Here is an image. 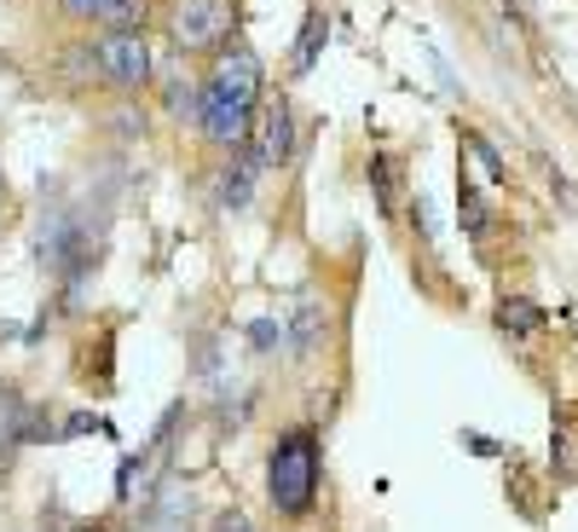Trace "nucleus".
Instances as JSON below:
<instances>
[{
  "label": "nucleus",
  "mask_w": 578,
  "mask_h": 532,
  "mask_svg": "<svg viewBox=\"0 0 578 532\" xmlns=\"http://www.w3.org/2000/svg\"><path fill=\"white\" fill-rule=\"evenodd\" d=\"M319 481H324V446H319L313 428H289V435H278L273 452H266V498H273V509L284 521L313 516Z\"/></svg>",
  "instance_id": "obj_1"
},
{
  "label": "nucleus",
  "mask_w": 578,
  "mask_h": 532,
  "mask_svg": "<svg viewBox=\"0 0 578 532\" xmlns=\"http://www.w3.org/2000/svg\"><path fill=\"white\" fill-rule=\"evenodd\" d=\"M324 336H330V313L319 301H301L296 313H289V324H284V342H289V354H296V359H313L324 347Z\"/></svg>",
  "instance_id": "obj_6"
},
{
  "label": "nucleus",
  "mask_w": 578,
  "mask_h": 532,
  "mask_svg": "<svg viewBox=\"0 0 578 532\" xmlns=\"http://www.w3.org/2000/svg\"><path fill=\"white\" fill-rule=\"evenodd\" d=\"M463 157L474 162V180H481V186H504V180H509L498 146H492V139H481L474 128H463Z\"/></svg>",
  "instance_id": "obj_8"
},
{
  "label": "nucleus",
  "mask_w": 578,
  "mask_h": 532,
  "mask_svg": "<svg viewBox=\"0 0 578 532\" xmlns=\"http://www.w3.org/2000/svg\"><path fill=\"white\" fill-rule=\"evenodd\" d=\"M370 186H377L382 215H394V157H388V151H377V157H370Z\"/></svg>",
  "instance_id": "obj_12"
},
{
  "label": "nucleus",
  "mask_w": 578,
  "mask_h": 532,
  "mask_svg": "<svg viewBox=\"0 0 578 532\" xmlns=\"http://www.w3.org/2000/svg\"><path fill=\"white\" fill-rule=\"evenodd\" d=\"M88 428H99V417H88V412H76V417L65 423V435H88Z\"/></svg>",
  "instance_id": "obj_18"
},
{
  "label": "nucleus",
  "mask_w": 578,
  "mask_h": 532,
  "mask_svg": "<svg viewBox=\"0 0 578 532\" xmlns=\"http://www.w3.org/2000/svg\"><path fill=\"white\" fill-rule=\"evenodd\" d=\"M544 307L539 301H527V296H509L504 307H498V331L504 336H532V331H544Z\"/></svg>",
  "instance_id": "obj_10"
},
{
  "label": "nucleus",
  "mask_w": 578,
  "mask_h": 532,
  "mask_svg": "<svg viewBox=\"0 0 578 532\" xmlns=\"http://www.w3.org/2000/svg\"><path fill=\"white\" fill-rule=\"evenodd\" d=\"M209 532H261V527L250 521V509H238V504H232V509H220V516H215Z\"/></svg>",
  "instance_id": "obj_15"
},
{
  "label": "nucleus",
  "mask_w": 578,
  "mask_h": 532,
  "mask_svg": "<svg viewBox=\"0 0 578 532\" xmlns=\"http://www.w3.org/2000/svg\"><path fill=\"white\" fill-rule=\"evenodd\" d=\"M324 41H330V18L313 7V12H307V24H301V41H296V58H289V70H296V76L313 70L319 53H324Z\"/></svg>",
  "instance_id": "obj_9"
},
{
  "label": "nucleus",
  "mask_w": 578,
  "mask_h": 532,
  "mask_svg": "<svg viewBox=\"0 0 578 532\" xmlns=\"http://www.w3.org/2000/svg\"><path fill=\"white\" fill-rule=\"evenodd\" d=\"M162 30L180 58H220L238 41V0H169Z\"/></svg>",
  "instance_id": "obj_2"
},
{
  "label": "nucleus",
  "mask_w": 578,
  "mask_h": 532,
  "mask_svg": "<svg viewBox=\"0 0 578 532\" xmlns=\"http://www.w3.org/2000/svg\"><path fill=\"white\" fill-rule=\"evenodd\" d=\"M58 12H65V18H76V24H105L111 0H58Z\"/></svg>",
  "instance_id": "obj_13"
},
{
  "label": "nucleus",
  "mask_w": 578,
  "mask_h": 532,
  "mask_svg": "<svg viewBox=\"0 0 578 532\" xmlns=\"http://www.w3.org/2000/svg\"><path fill=\"white\" fill-rule=\"evenodd\" d=\"M250 157L261 162V174L284 169L296 157V111H289L284 93H266V105L255 116V139H250Z\"/></svg>",
  "instance_id": "obj_5"
},
{
  "label": "nucleus",
  "mask_w": 578,
  "mask_h": 532,
  "mask_svg": "<svg viewBox=\"0 0 578 532\" xmlns=\"http://www.w3.org/2000/svg\"><path fill=\"white\" fill-rule=\"evenodd\" d=\"M463 446H469V452H474V458H498V452H504V446H498V440L474 435V428H469V435H463Z\"/></svg>",
  "instance_id": "obj_16"
},
{
  "label": "nucleus",
  "mask_w": 578,
  "mask_h": 532,
  "mask_svg": "<svg viewBox=\"0 0 578 532\" xmlns=\"http://www.w3.org/2000/svg\"><path fill=\"white\" fill-rule=\"evenodd\" d=\"M458 215H463V232L469 238H486L492 232V209H486V197L474 180H458Z\"/></svg>",
  "instance_id": "obj_11"
},
{
  "label": "nucleus",
  "mask_w": 578,
  "mask_h": 532,
  "mask_svg": "<svg viewBox=\"0 0 578 532\" xmlns=\"http://www.w3.org/2000/svg\"><path fill=\"white\" fill-rule=\"evenodd\" d=\"M255 180H261V162L250 157V146H243V151H232V162L220 169V203H226V209H250Z\"/></svg>",
  "instance_id": "obj_7"
},
{
  "label": "nucleus",
  "mask_w": 578,
  "mask_h": 532,
  "mask_svg": "<svg viewBox=\"0 0 578 532\" xmlns=\"http://www.w3.org/2000/svg\"><path fill=\"white\" fill-rule=\"evenodd\" d=\"M116 134H128V139L144 134V116H139V111H122V116H116Z\"/></svg>",
  "instance_id": "obj_17"
},
{
  "label": "nucleus",
  "mask_w": 578,
  "mask_h": 532,
  "mask_svg": "<svg viewBox=\"0 0 578 532\" xmlns=\"http://www.w3.org/2000/svg\"><path fill=\"white\" fill-rule=\"evenodd\" d=\"M93 58H99V81L122 99H139L157 81V47L144 30H105L93 41Z\"/></svg>",
  "instance_id": "obj_3"
},
{
  "label": "nucleus",
  "mask_w": 578,
  "mask_h": 532,
  "mask_svg": "<svg viewBox=\"0 0 578 532\" xmlns=\"http://www.w3.org/2000/svg\"><path fill=\"white\" fill-rule=\"evenodd\" d=\"M203 88L220 93V99H238V105H250V111H261L266 105V65H261V53L250 47V41H232V47L215 58V70L203 76Z\"/></svg>",
  "instance_id": "obj_4"
},
{
  "label": "nucleus",
  "mask_w": 578,
  "mask_h": 532,
  "mask_svg": "<svg viewBox=\"0 0 578 532\" xmlns=\"http://www.w3.org/2000/svg\"><path fill=\"white\" fill-rule=\"evenodd\" d=\"M278 342H284V331H278L273 319H255V324H250V347H255V354H273Z\"/></svg>",
  "instance_id": "obj_14"
}]
</instances>
